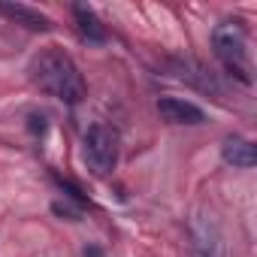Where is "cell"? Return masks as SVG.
Masks as SVG:
<instances>
[{
	"label": "cell",
	"instance_id": "4",
	"mask_svg": "<svg viewBox=\"0 0 257 257\" xmlns=\"http://www.w3.org/2000/svg\"><path fill=\"white\" fill-rule=\"evenodd\" d=\"M158 112L167 121H173V124H203L206 121V112L197 103L185 100V97H161L158 100Z\"/></svg>",
	"mask_w": 257,
	"mask_h": 257
},
{
	"label": "cell",
	"instance_id": "6",
	"mask_svg": "<svg viewBox=\"0 0 257 257\" xmlns=\"http://www.w3.org/2000/svg\"><path fill=\"white\" fill-rule=\"evenodd\" d=\"M0 13H7L10 19H16L19 25H25L31 31H49L52 28V22L43 13H37V10H31L25 4H0Z\"/></svg>",
	"mask_w": 257,
	"mask_h": 257
},
{
	"label": "cell",
	"instance_id": "7",
	"mask_svg": "<svg viewBox=\"0 0 257 257\" xmlns=\"http://www.w3.org/2000/svg\"><path fill=\"white\" fill-rule=\"evenodd\" d=\"M224 161L239 167V170H251L257 164V149L248 140H227L224 143Z\"/></svg>",
	"mask_w": 257,
	"mask_h": 257
},
{
	"label": "cell",
	"instance_id": "1",
	"mask_svg": "<svg viewBox=\"0 0 257 257\" xmlns=\"http://www.w3.org/2000/svg\"><path fill=\"white\" fill-rule=\"evenodd\" d=\"M31 82L64 100V103H79L85 97V82H82V73L79 67L73 64V58L64 52V49H43L34 61H31Z\"/></svg>",
	"mask_w": 257,
	"mask_h": 257
},
{
	"label": "cell",
	"instance_id": "8",
	"mask_svg": "<svg viewBox=\"0 0 257 257\" xmlns=\"http://www.w3.org/2000/svg\"><path fill=\"white\" fill-rule=\"evenodd\" d=\"M73 13H76V22H79L82 37H88L91 43H103V40H106V28L100 25V19L94 16V10H91V7L76 4V7H73Z\"/></svg>",
	"mask_w": 257,
	"mask_h": 257
},
{
	"label": "cell",
	"instance_id": "9",
	"mask_svg": "<svg viewBox=\"0 0 257 257\" xmlns=\"http://www.w3.org/2000/svg\"><path fill=\"white\" fill-rule=\"evenodd\" d=\"M52 212L61 215V218H67V221H79L82 218V212L73 209V206H67V203H52Z\"/></svg>",
	"mask_w": 257,
	"mask_h": 257
},
{
	"label": "cell",
	"instance_id": "10",
	"mask_svg": "<svg viewBox=\"0 0 257 257\" xmlns=\"http://www.w3.org/2000/svg\"><path fill=\"white\" fill-rule=\"evenodd\" d=\"M43 131H46V121L34 115V118H31V134H43Z\"/></svg>",
	"mask_w": 257,
	"mask_h": 257
},
{
	"label": "cell",
	"instance_id": "11",
	"mask_svg": "<svg viewBox=\"0 0 257 257\" xmlns=\"http://www.w3.org/2000/svg\"><path fill=\"white\" fill-rule=\"evenodd\" d=\"M85 257H103V251L94 248V245H88V248H85Z\"/></svg>",
	"mask_w": 257,
	"mask_h": 257
},
{
	"label": "cell",
	"instance_id": "2",
	"mask_svg": "<svg viewBox=\"0 0 257 257\" xmlns=\"http://www.w3.org/2000/svg\"><path fill=\"white\" fill-rule=\"evenodd\" d=\"M212 46H215V55L224 61V67L239 82L251 85V58H248V40H245L242 25H236V22L218 25L212 34Z\"/></svg>",
	"mask_w": 257,
	"mask_h": 257
},
{
	"label": "cell",
	"instance_id": "5",
	"mask_svg": "<svg viewBox=\"0 0 257 257\" xmlns=\"http://www.w3.org/2000/svg\"><path fill=\"white\" fill-rule=\"evenodd\" d=\"M194 251L197 257H221L224 254V245H221V233L215 227V221H197L194 224Z\"/></svg>",
	"mask_w": 257,
	"mask_h": 257
},
{
	"label": "cell",
	"instance_id": "3",
	"mask_svg": "<svg viewBox=\"0 0 257 257\" xmlns=\"http://www.w3.org/2000/svg\"><path fill=\"white\" fill-rule=\"evenodd\" d=\"M82 155H85V164L94 176H109L118 164V134L103 121L91 124L85 131Z\"/></svg>",
	"mask_w": 257,
	"mask_h": 257
}]
</instances>
